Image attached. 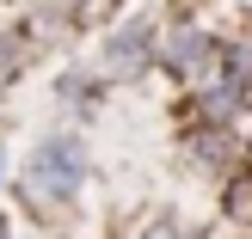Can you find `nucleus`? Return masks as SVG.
Instances as JSON below:
<instances>
[{"label":"nucleus","mask_w":252,"mask_h":239,"mask_svg":"<svg viewBox=\"0 0 252 239\" xmlns=\"http://www.w3.org/2000/svg\"><path fill=\"white\" fill-rule=\"evenodd\" d=\"M86 184V141L80 129H49L25 147L19 166V196H31L37 209H68Z\"/></svg>","instance_id":"f257e3e1"},{"label":"nucleus","mask_w":252,"mask_h":239,"mask_svg":"<svg viewBox=\"0 0 252 239\" xmlns=\"http://www.w3.org/2000/svg\"><path fill=\"white\" fill-rule=\"evenodd\" d=\"M160 68L191 80L197 92H216L221 86V43L203 31V25H179L172 37H160Z\"/></svg>","instance_id":"f03ea898"},{"label":"nucleus","mask_w":252,"mask_h":239,"mask_svg":"<svg viewBox=\"0 0 252 239\" xmlns=\"http://www.w3.org/2000/svg\"><path fill=\"white\" fill-rule=\"evenodd\" d=\"M154 61H160V37H154L148 19H123L117 31L105 37V68H111V80H142Z\"/></svg>","instance_id":"7ed1b4c3"},{"label":"nucleus","mask_w":252,"mask_h":239,"mask_svg":"<svg viewBox=\"0 0 252 239\" xmlns=\"http://www.w3.org/2000/svg\"><path fill=\"white\" fill-rule=\"evenodd\" d=\"M56 98H62V105H74V110H80V117H86V110L98 105V80H93V74H86V68H68V74H62V80H56Z\"/></svg>","instance_id":"20e7f679"},{"label":"nucleus","mask_w":252,"mask_h":239,"mask_svg":"<svg viewBox=\"0 0 252 239\" xmlns=\"http://www.w3.org/2000/svg\"><path fill=\"white\" fill-rule=\"evenodd\" d=\"M154 239H203V233H179V227H160Z\"/></svg>","instance_id":"39448f33"},{"label":"nucleus","mask_w":252,"mask_h":239,"mask_svg":"<svg viewBox=\"0 0 252 239\" xmlns=\"http://www.w3.org/2000/svg\"><path fill=\"white\" fill-rule=\"evenodd\" d=\"M0 178H6V141H0Z\"/></svg>","instance_id":"423d86ee"},{"label":"nucleus","mask_w":252,"mask_h":239,"mask_svg":"<svg viewBox=\"0 0 252 239\" xmlns=\"http://www.w3.org/2000/svg\"><path fill=\"white\" fill-rule=\"evenodd\" d=\"M0 239H12V227H6V221H0Z\"/></svg>","instance_id":"0eeeda50"}]
</instances>
